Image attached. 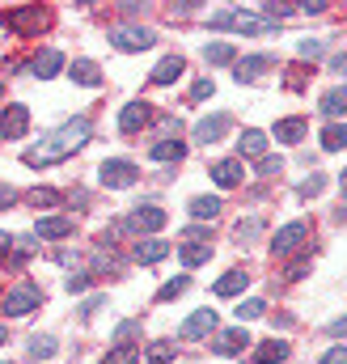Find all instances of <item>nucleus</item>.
Returning <instances> with one entry per match:
<instances>
[{
  "mask_svg": "<svg viewBox=\"0 0 347 364\" xmlns=\"http://www.w3.org/2000/svg\"><path fill=\"white\" fill-rule=\"evenodd\" d=\"M89 132H93V127H89V119L81 114V119L64 123L60 132H51V136H47L43 144L26 149V157H21V161H26V166H55V161L73 157V153H77V149L85 144V140H89Z\"/></svg>",
  "mask_w": 347,
  "mask_h": 364,
  "instance_id": "obj_1",
  "label": "nucleus"
},
{
  "mask_svg": "<svg viewBox=\"0 0 347 364\" xmlns=\"http://www.w3.org/2000/svg\"><path fill=\"white\" fill-rule=\"evenodd\" d=\"M47 21H51V13L38 9V4H26V9H9L4 13V26L13 34H38V30H47Z\"/></svg>",
  "mask_w": 347,
  "mask_h": 364,
  "instance_id": "obj_2",
  "label": "nucleus"
},
{
  "mask_svg": "<svg viewBox=\"0 0 347 364\" xmlns=\"http://www.w3.org/2000/svg\"><path fill=\"white\" fill-rule=\"evenodd\" d=\"M38 305H43V292H38L34 284H17V288L4 292V314H9V318H26V314H34Z\"/></svg>",
  "mask_w": 347,
  "mask_h": 364,
  "instance_id": "obj_3",
  "label": "nucleus"
},
{
  "mask_svg": "<svg viewBox=\"0 0 347 364\" xmlns=\"http://www.w3.org/2000/svg\"><path fill=\"white\" fill-rule=\"evenodd\" d=\"M212 26H216V30L233 26V30H242V34H267V30H275V21H267L262 13H216Z\"/></svg>",
  "mask_w": 347,
  "mask_h": 364,
  "instance_id": "obj_4",
  "label": "nucleus"
},
{
  "mask_svg": "<svg viewBox=\"0 0 347 364\" xmlns=\"http://www.w3.org/2000/svg\"><path fill=\"white\" fill-rule=\"evenodd\" d=\"M309 242V225L305 220H292V225H284L279 233H275V242H271V250H275V259H284V255H292V250H301Z\"/></svg>",
  "mask_w": 347,
  "mask_h": 364,
  "instance_id": "obj_5",
  "label": "nucleus"
},
{
  "mask_svg": "<svg viewBox=\"0 0 347 364\" xmlns=\"http://www.w3.org/2000/svg\"><path fill=\"white\" fill-rule=\"evenodd\" d=\"M110 43H114L119 51H149V47L157 43V34H153V30H144V26H123V30H114V34H110Z\"/></svg>",
  "mask_w": 347,
  "mask_h": 364,
  "instance_id": "obj_6",
  "label": "nucleus"
},
{
  "mask_svg": "<svg viewBox=\"0 0 347 364\" xmlns=\"http://www.w3.org/2000/svg\"><path fill=\"white\" fill-rule=\"evenodd\" d=\"M166 220H170V216H166V208H157V203H140V208L132 212V220H127V225H132L136 233H157V229H166Z\"/></svg>",
  "mask_w": 347,
  "mask_h": 364,
  "instance_id": "obj_7",
  "label": "nucleus"
},
{
  "mask_svg": "<svg viewBox=\"0 0 347 364\" xmlns=\"http://www.w3.org/2000/svg\"><path fill=\"white\" fill-rule=\"evenodd\" d=\"M212 331H216V314H212V309H195V314L178 326V339L191 343V339H208Z\"/></svg>",
  "mask_w": 347,
  "mask_h": 364,
  "instance_id": "obj_8",
  "label": "nucleus"
},
{
  "mask_svg": "<svg viewBox=\"0 0 347 364\" xmlns=\"http://www.w3.org/2000/svg\"><path fill=\"white\" fill-rule=\"evenodd\" d=\"M97 178L106 182V186H114V191H123V186H132V182L140 178V170H136L132 161H102Z\"/></svg>",
  "mask_w": 347,
  "mask_h": 364,
  "instance_id": "obj_9",
  "label": "nucleus"
},
{
  "mask_svg": "<svg viewBox=\"0 0 347 364\" xmlns=\"http://www.w3.org/2000/svg\"><path fill=\"white\" fill-rule=\"evenodd\" d=\"M30 132V110L26 106H4V114H0V136L4 140H21Z\"/></svg>",
  "mask_w": 347,
  "mask_h": 364,
  "instance_id": "obj_10",
  "label": "nucleus"
},
{
  "mask_svg": "<svg viewBox=\"0 0 347 364\" xmlns=\"http://www.w3.org/2000/svg\"><path fill=\"white\" fill-rule=\"evenodd\" d=\"M149 123H153V106H149V102H127L123 114H119V127H123L127 136H136V132L149 127Z\"/></svg>",
  "mask_w": 347,
  "mask_h": 364,
  "instance_id": "obj_11",
  "label": "nucleus"
},
{
  "mask_svg": "<svg viewBox=\"0 0 347 364\" xmlns=\"http://www.w3.org/2000/svg\"><path fill=\"white\" fill-rule=\"evenodd\" d=\"M225 132H229V114H208V119L195 123V140L199 144H216Z\"/></svg>",
  "mask_w": 347,
  "mask_h": 364,
  "instance_id": "obj_12",
  "label": "nucleus"
},
{
  "mask_svg": "<svg viewBox=\"0 0 347 364\" xmlns=\"http://www.w3.org/2000/svg\"><path fill=\"white\" fill-rule=\"evenodd\" d=\"M246 343H250V335L237 326V331H220V335H216V343H212V352H216V356H242V348H246Z\"/></svg>",
  "mask_w": 347,
  "mask_h": 364,
  "instance_id": "obj_13",
  "label": "nucleus"
},
{
  "mask_svg": "<svg viewBox=\"0 0 347 364\" xmlns=\"http://www.w3.org/2000/svg\"><path fill=\"white\" fill-rule=\"evenodd\" d=\"M242 174H246V170H242V157H225V161L212 166V182H216V186H237Z\"/></svg>",
  "mask_w": 347,
  "mask_h": 364,
  "instance_id": "obj_14",
  "label": "nucleus"
},
{
  "mask_svg": "<svg viewBox=\"0 0 347 364\" xmlns=\"http://www.w3.org/2000/svg\"><path fill=\"white\" fill-rule=\"evenodd\" d=\"M60 68H64V55H60V51H38V55L30 60V73H34L38 81H47V77H55Z\"/></svg>",
  "mask_w": 347,
  "mask_h": 364,
  "instance_id": "obj_15",
  "label": "nucleus"
},
{
  "mask_svg": "<svg viewBox=\"0 0 347 364\" xmlns=\"http://www.w3.org/2000/svg\"><path fill=\"white\" fill-rule=\"evenodd\" d=\"M182 73H186L182 55H166V60H161V64L153 68V77H149V81H153V85H174V81H178Z\"/></svg>",
  "mask_w": 347,
  "mask_h": 364,
  "instance_id": "obj_16",
  "label": "nucleus"
},
{
  "mask_svg": "<svg viewBox=\"0 0 347 364\" xmlns=\"http://www.w3.org/2000/svg\"><path fill=\"white\" fill-rule=\"evenodd\" d=\"M34 237H73V220L68 216H43L34 225Z\"/></svg>",
  "mask_w": 347,
  "mask_h": 364,
  "instance_id": "obj_17",
  "label": "nucleus"
},
{
  "mask_svg": "<svg viewBox=\"0 0 347 364\" xmlns=\"http://www.w3.org/2000/svg\"><path fill=\"white\" fill-rule=\"evenodd\" d=\"M271 64H275L271 55H246V60H237V73H233V77H237V81H255V77L267 73Z\"/></svg>",
  "mask_w": 347,
  "mask_h": 364,
  "instance_id": "obj_18",
  "label": "nucleus"
},
{
  "mask_svg": "<svg viewBox=\"0 0 347 364\" xmlns=\"http://www.w3.org/2000/svg\"><path fill=\"white\" fill-rule=\"evenodd\" d=\"M246 284H250V275L246 272H225L220 279H216V296H242Z\"/></svg>",
  "mask_w": 347,
  "mask_h": 364,
  "instance_id": "obj_19",
  "label": "nucleus"
},
{
  "mask_svg": "<svg viewBox=\"0 0 347 364\" xmlns=\"http://www.w3.org/2000/svg\"><path fill=\"white\" fill-rule=\"evenodd\" d=\"M220 208H225V203H220L216 195H195V199H191V216H195V220H216Z\"/></svg>",
  "mask_w": 347,
  "mask_h": 364,
  "instance_id": "obj_20",
  "label": "nucleus"
},
{
  "mask_svg": "<svg viewBox=\"0 0 347 364\" xmlns=\"http://www.w3.org/2000/svg\"><path fill=\"white\" fill-rule=\"evenodd\" d=\"M271 136L284 140V144H297V140H305V119H279Z\"/></svg>",
  "mask_w": 347,
  "mask_h": 364,
  "instance_id": "obj_21",
  "label": "nucleus"
},
{
  "mask_svg": "<svg viewBox=\"0 0 347 364\" xmlns=\"http://www.w3.org/2000/svg\"><path fill=\"white\" fill-rule=\"evenodd\" d=\"M178 259H182L186 267H199V263L212 259V246H208V242H186V246H178Z\"/></svg>",
  "mask_w": 347,
  "mask_h": 364,
  "instance_id": "obj_22",
  "label": "nucleus"
},
{
  "mask_svg": "<svg viewBox=\"0 0 347 364\" xmlns=\"http://www.w3.org/2000/svg\"><path fill=\"white\" fill-rule=\"evenodd\" d=\"M77 85H102V68L93 60H73V73H68Z\"/></svg>",
  "mask_w": 347,
  "mask_h": 364,
  "instance_id": "obj_23",
  "label": "nucleus"
},
{
  "mask_svg": "<svg viewBox=\"0 0 347 364\" xmlns=\"http://www.w3.org/2000/svg\"><path fill=\"white\" fill-rule=\"evenodd\" d=\"M170 255V242H136V263H161Z\"/></svg>",
  "mask_w": 347,
  "mask_h": 364,
  "instance_id": "obj_24",
  "label": "nucleus"
},
{
  "mask_svg": "<svg viewBox=\"0 0 347 364\" xmlns=\"http://www.w3.org/2000/svg\"><path fill=\"white\" fill-rule=\"evenodd\" d=\"M255 360H259V364H284V360H288V343H279V339L262 343L259 352H255Z\"/></svg>",
  "mask_w": 347,
  "mask_h": 364,
  "instance_id": "obj_25",
  "label": "nucleus"
},
{
  "mask_svg": "<svg viewBox=\"0 0 347 364\" xmlns=\"http://www.w3.org/2000/svg\"><path fill=\"white\" fill-rule=\"evenodd\" d=\"M186 157V144L182 140H161L153 144V161H182Z\"/></svg>",
  "mask_w": 347,
  "mask_h": 364,
  "instance_id": "obj_26",
  "label": "nucleus"
},
{
  "mask_svg": "<svg viewBox=\"0 0 347 364\" xmlns=\"http://www.w3.org/2000/svg\"><path fill=\"white\" fill-rule=\"evenodd\" d=\"M322 149H326V153H339V149H347V123H331V127L322 132Z\"/></svg>",
  "mask_w": 347,
  "mask_h": 364,
  "instance_id": "obj_27",
  "label": "nucleus"
},
{
  "mask_svg": "<svg viewBox=\"0 0 347 364\" xmlns=\"http://www.w3.org/2000/svg\"><path fill=\"white\" fill-rule=\"evenodd\" d=\"M55 352H60V343H55L51 335H34V339H30V356H34V360H51Z\"/></svg>",
  "mask_w": 347,
  "mask_h": 364,
  "instance_id": "obj_28",
  "label": "nucleus"
},
{
  "mask_svg": "<svg viewBox=\"0 0 347 364\" xmlns=\"http://www.w3.org/2000/svg\"><path fill=\"white\" fill-rule=\"evenodd\" d=\"M237 144H242V153H246V157H262V153H267V136L255 132V127H250V132H242V140H237Z\"/></svg>",
  "mask_w": 347,
  "mask_h": 364,
  "instance_id": "obj_29",
  "label": "nucleus"
},
{
  "mask_svg": "<svg viewBox=\"0 0 347 364\" xmlns=\"http://www.w3.org/2000/svg\"><path fill=\"white\" fill-rule=\"evenodd\" d=\"M343 110H347V85H343V90L322 93V114H331V119H335V114H343Z\"/></svg>",
  "mask_w": 347,
  "mask_h": 364,
  "instance_id": "obj_30",
  "label": "nucleus"
},
{
  "mask_svg": "<svg viewBox=\"0 0 347 364\" xmlns=\"http://www.w3.org/2000/svg\"><path fill=\"white\" fill-rule=\"evenodd\" d=\"M203 55H208V64H216V68H220V64H233V60H237V51H233L229 43H212V47H208Z\"/></svg>",
  "mask_w": 347,
  "mask_h": 364,
  "instance_id": "obj_31",
  "label": "nucleus"
},
{
  "mask_svg": "<svg viewBox=\"0 0 347 364\" xmlns=\"http://www.w3.org/2000/svg\"><path fill=\"white\" fill-rule=\"evenodd\" d=\"M186 288H191V279H186V275H178V279H170V284H161V288H157V301H174V296H178V292H186Z\"/></svg>",
  "mask_w": 347,
  "mask_h": 364,
  "instance_id": "obj_32",
  "label": "nucleus"
},
{
  "mask_svg": "<svg viewBox=\"0 0 347 364\" xmlns=\"http://www.w3.org/2000/svg\"><path fill=\"white\" fill-rule=\"evenodd\" d=\"M30 203L34 208H55V203H64V195L60 191H30Z\"/></svg>",
  "mask_w": 347,
  "mask_h": 364,
  "instance_id": "obj_33",
  "label": "nucleus"
},
{
  "mask_svg": "<svg viewBox=\"0 0 347 364\" xmlns=\"http://www.w3.org/2000/svg\"><path fill=\"white\" fill-rule=\"evenodd\" d=\"M149 364H166V360H174V343H149Z\"/></svg>",
  "mask_w": 347,
  "mask_h": 364,
  "instance_id": "obj_34",
  "label": "nucleus"
},
{
  "mask_svg": "<svg viewBox=\"0 0 347 364\" xmlns=\"http://www.w3.org/2000/svg\"><path fill=\"white\" fill-rule=\"evenodd\" d=\"M136 356H140V352H136V343H127V348H114L102 364H136Z\"/></svg>",
  "mask_w": 347,
  "mask_h": 364,
  "instance_id": "obj_35",
  "label": "nucleus"
},
{
  "mask_svg": "<svg viewBox=\"0 0 347 364\" xmlns=\"http://www.w3.org/2000/svg\"><path fill=\"white\" fill-rule=\"evenodd\" d=\"M262 309H267L262 301H242V305H237V322H242V318H246V322H250V318H262Z\"/></svg>",
  "mask_w": 347,
  "mask_h": 364,
  "instance_id": "obj_36",
  "label": "nucleus"
},
{
  "mask_svg": "<svg viewBox=\"0 0 347 364\" xmlns=\"http://www.w3.org/2000/svg\"><path fill=\"white\" fill-rule=\"evenodd\" d=\"M136 335H140V322H123V326L114 331V343H119V348H127V339H136Z\"/></svg>",
  "mask_w": 347,
  "mask_h": 364,
  "instance_id": "obj_37",
  "label": "nucleus"
},
{
  "mask_svg": "<svg viewBox=\"0 0 347 364\" xmlns=\"http://www.w3.org/2000/svg\"><path fill=\"white\" fill-rule=\"evenodd\" d=\"M191 97H195V102H203V97H212V77H199V81L191 85Z\"/></svg>",
  "mask_w": 347,
  "mask_h": 364,
  "instance_id": "obj_38",
  "label": "nucleus"
},
{
  "mask_svg": "<svg viewBox=\"0 0 347 364\" xmlns=\"http://www.w3.org/2000/svg\"><path fill=\"white\" fill-rule=\"evenodd\" d=\"M297 51H301V60H318V55H322V43H318V38H305Z\"/></svg>",
  "mask_w": 347,
  "mask_h": 364,
  "instance_id": "obj_39",
  "label": "nucleus"
},
{
  "mask_svg": "<svg viewBox=\"0 0 347 364\" xmlns=\"http://www.w3.org/2000/svg\"><path fill=\"white\" fill-rule=\"evenodd\" d=\"M89 284H93V275H89V272H77V275H68V292H85Z\"/></svg>",
  "mask_w": 347,
  "mask_h": 364,
  "instance_id": "obj_40",
  "label": "nucleus"
},
{
  "mask_svg": "<svg viewBox=\"0 0 347 364\" xmlns=\"http://www.w3.org/2000/svg\"><path fill=\"white\" fill-rule=\"evenodd\" d=\"M318 364H347V348L339 343V348H331V352H322V360Z\"/></svg>",
  "mask_w": 347,
  "mask_h": 364,
  "instance_id": "obj_41",
  "label": "nucleus"
},
{
  "mask_svg": "<svg viewBox=\"0 0 347 364\" xmlns=\"http://www.w3.org/2000/svg\"><path fill=\"white\" fill-rule=\"evenodd\" d=\"M242 237H259V220H246V225H237V242Z\"/></svg>",
  "mask_w": 347,
  "mask_h": 364,
  "instance_id": "obj_42",
  "label": "nucleus"
},
{
  "mask_svg": "<svg viewBox=\"0 0 347 364\" xmlns=\"http://www.w3.org/2000/svg\"><path fill=\"white\" fill-rule=\"evenodd\" d=\"M279 170H284V166H279V157H275V161H271V157H262V161H259V174H279Z\"/></svg>",
  "mask_w": 347,
  "mask_h": 364,
  "instance_id": "obj_43",
  "label": "nucleus"
},
{
  "mask_svg": "<svg viewBox=\"0 0 347 364\" xmlns=\"http://www.w3.org/2000/svg\"><path fill=\"white\" fill-rule=\"evenodd\" d=\"M305 272H309V259H297V263L288 267V279H301Z\"/></svg>",
  "mask_w": 347,
  "mask_h": 364,
  "instance_id": "obj_44",
  "label": "nucleus"
},
{
  "mask_svg": "<svg viewBox=\"0 0 347 364\" xmlns=\"http://www.w3.org/2000/svg\"><path fill=\"white\" fill-rule=\"evenodd\" d=\"M322 191V178H309V182H301V195H318Z\"/></svg>",
  "mask_w": 347,
  "mask_h": 364,
  "instance_id": "obj_45",
  "label": "nucleus"
},
{
  "mask_svg": "<svg viewBox=\"0 0 347 364\" xmlns=\"http://www.w3.org/2000/svg\"><path fill=\"white\" fill-rule=\"evenodd\" d=\"M331 68H335V73H343V77H347V51H343V55H335V60H331Z\"/></svg>",
  "mask_w": 347,
  "mask_h": 364,
  "instance_id": "obj_46",
  "label": "nucleus"
},
{
  "mask_svg": "<svg viewBox=\"0 0 347 364\" xmlns=\"http://www.w3.org/2000/svg\"><path fill=\"white\" fill-rule=\"evenodd\" d=\"M13 242H17V237H9V233H0V259H4L9 250H13Z\"/></svg>",
  "mask_w": 347,
  "mask_h": 364,
  "instance_id": "obj_47",
  "label": "nucleus"
},
{
  "mask_svg": "<svg viewBox=\"0 0 347 364\" xmlns=\"http://www.w3.org/2000/svg\"><path fill=\"white\" fill-rule=\"evenodd\" d=\"M331 335H343V339H347V318H339V322H331Z\"/></svg>",
  "mask_w": 347,
  "mask_h": 364,
  "instance_id": "obj_48",
  "label": "nucleus"
},
{
  "mask_svg": "<svg viewBox=\"0 0 347 364\" xmlns=\"http://www.w3.org/2000/svg\"><path fill=\"white\" fill-rule=\"evenodd\" d=\"M4 203H13V191H9V186H0V208H4Z\"/></svg>",
  "mask_w": 347,
  "mask_h": 364,
  "instance_id": "obj_49",
  "label": "nucleus"
},
{
  "mask_svg": "<svg viewBox=\"0 0 347 364\" xmlns=\"http://www.w3.org/2000/svg\"><path fill=\"white\" fill-rule=\"evenodd\" d=\"M0 343H9V331H4V326H0Z\"/></svg>",
  "mask_w": 347,
  "mask_h": 364,
  "instance_id": "obj_50",
  "label": "nucleus"
},
{
  "mask_svg": "<svg viewBox=\"0 0 347 364\" xmlns=\"http://www.w3.org/2000/svg\"><path fill=\"white\" fill-rule=\"evenodd\" d=\"M343 191H347V174H343Z\"/></svg>",
  "mask_w": 347,
  "mask_h": 364,
  "instance_id": "obj_51",
  "label": "nucleus"
},
{
  "mask_svg": "<svg viewBox=\"0 0 347 364\" xmlns=\"http://www.w3.org/2000/svg\"><path fill=\"white\" fill-rule=\"evenodd\" d=\"M0 97H4V85H0Z\"/></svg>",
  "mask_w": 347,
  "mask_h": 364,
  "instance_id": "obj_52",
  "label": "nucleus"
}]
</instances>
